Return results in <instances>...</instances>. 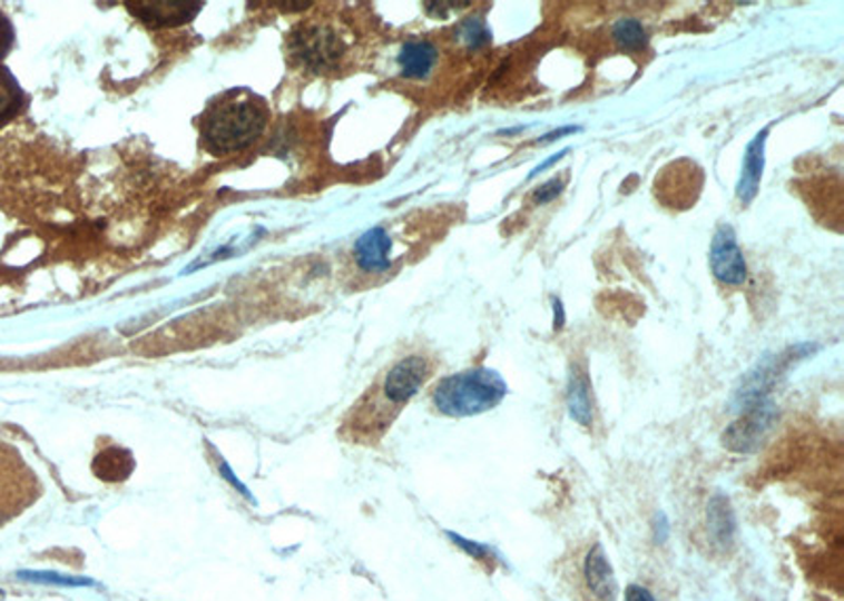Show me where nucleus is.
<instances>
[{
	"mask_svg": "<svg viewBox=\"0 0 844 601\" xmlns=\"http://www.w3.org/2000/svg\"><path fill=\"white\" fill-rule=\"evenodd\" d=\"M268 125V104L247 89H233L209 101L199 119L202 144L214 157L242 152Z\"/></svg>",
	"mask_w": 844,
	"mask_h": 601,
	"instance_id": "nucleus-1",
	"label": "nucleus"
},
{
	"mask_svg": "<svg viewBox=\"0 0 844 601\" xmlns=\"http://www.w3.org/2000/svg\"><path fill=\"white\" fill-rule=\"evenodd\" d=\"M433 372L431 361L424 355H408L391 365L379 386L363 395L360 405L349 416V431L355 440L382 435L395 421L403 405L412 400Z\"/></svg>",
	"mask_w": 844,
	"mask_h": 601,
	"instance_id": "nucleus-2",
	"label": "nucleus"
},
{
	"mask_svg": "<svg viewBox=\"0 0 844 601\" xmlns=\"http://www.w3.org/2000/svg\"><path fill=\"white\" fill-rule=\"evenodd\" d=\"M507 393V382L497 370L473 367L440 381L433 391V405L443 416L469 418L494 410Z\"/></svg>",
	"mask_w": 844,
	"mask_h": 601,
	"instance_id": "nucleus-3",
	"label": "nucleus"
},
{
	"mask_svg": "<svg viewBox=\"0 0 844 601\" xmlns=\"http://www.w3.org/2000/svg\"><path fill=\"white\" fill-rule=\"evenodd\" d=\"M289 56L301 68H306L315 75L332 70L344 58V40L330 23L313 21L296 26L289 37Z\"/></svg>",
	"mask_w": 844,
	"mask_h": 601,
	"instance_id": "nucleus-4",
	"label": "nucleus"
},
{
	"mask_svg": "<svg viewBox=\"0 0 844 601\" xmlns=\"http://www.w3.org/2000/svg\"><path fill=\"white\" fill-rule=\"evenodd\" d=\"M811 344H804L792 346L782 355H766L739 384V391L735 393V403L745 410L758 401L768 400V393L777 386V381L784 376L785 370L792 363L804 359L811 353Z\"/></svg>",
	"mask_w": 844,
	"mask_h": 601,
	"instance_id": "nucleus-5",
	"label": "nucleus"
},
{
	"mask_svg": "<svg viewBox=\"0 0 844 601\" xmlns=\"http://www.w3.org/2000/svg\"><path fill=\"white\" fill-rule=\"evenodd\" d=\"M777 421V405L771 400L745 407L744 414L724 431L723 443L737 454H749L760 447L764 437Z\"/></svg>",
	"mask_w": 844,
	"mask_h": 601,
	"instance_id": "nucleus-6",
	"label": "nucleus"
},
{
	"mask_svg": "<svg viewBox=\"0 0 844 601\" xmlns=\"http://www.w3.org/2000/svg\"><path fill=\"white\" fill-rule=\"evenodd\" d=\"M709 266L714 277L724 285H744L747 279V266H745L742 247L737 243V235L730 224H723L709 247Z\"/></svg>",
	"mask_w": 844,
	"mask_h": 601,
	"instance_id": "nucleus-7",
	"label": "nucleus"
},
{
	"mask_svg": "<svg viewBox=\"0 0 844 601\" xmlns=\"http://www.w3.org/2000/svg\"><path fill=\"white\" fill-rule=\"evenodd\" d=\"M202 7V2H150V0L127 2V9L131 11V16L153 30L184 26L199 16Z\"/></svg>",
	"mask_w": 844,
	"mask_h": 601,
	"instance_id": "nucleus-8",
	"label": "nucleus"
},
{
	"mask_svg": "<svg viewBox=\"0 0 844 601\" xmlns=\"http://www.w3.org/2000/svg\"><path fill=\"white\" fill-rule=\"evenodd\" d=\"M583 581L596 601H617L619 598V582L600 542H596L585 555Z\"/></svg>",
	"mask_w": 844,
	"mask_h": 601,
	"instance_id": "nucleus-9",
	"label": "nucleus"
},
{
	"mask_svg": "<svg viewBox=\"0 0 844 601\" xmlns=\"http://www.w3.org/2000/svg\"><path fill=\"white\" fill-rule=\"evenodd\" d=\"M771 129L764 127L760 134L754 136V140L747 144L745 148L744 165H742V176L737 181V199L747 207L752 200L756 199L763 181L764 159H766V140H768Z\"/></svg>",
	"mask_w": 844,
	"mask_h": 601,
	"instance_id": "nucleus-10",
	"label": "nucleus"
},
{
	"mask_svg": "<svg viewBox=\"0 0 844 601\" xmlns=\"http://www.w3.org/2000/svg\"><path fill=\"white\" fill-rule=\"evenodd\" d=\"M391 249L393 240L389 233L384 228H372L355 243V260L365 273L379 275L391 266Z\"/></svg>",
	"mask_w": 844,
	"mask_h": 601,
	"instance_id": "nucleus-11",
	"label": "nucleus"
},
{
	"mask_svg": "<svg viewBox=\"0 0 844 601\" xmlns=\"http://www.w3.org/2000/svg\"><path fill=\"white\" fill-rule=\"evenodd\" d=\"M707 532L718 551H728L737 536V518L724 494H716L707 504Z\"/></svg>",
	"mask_w": 844,
	"mask_h": 601,
	"instance_id": "nucleus-12",
	"label": "nucleus"
},
{
	"mask_svg": "<svg viewBox=\"0 0 844 601\" xmlns=\"http://www.w3.org/2000/svg\"><path fill=\"white\" fill-rule=\"evenodd\" d=\"M440 60V51L431 40H410L400 51L398 63L403 79L424 80L431 77Z\"/></svg>",
	"mask_w": 844,
	"mask_h": 601,
	"instance_id": "nucleus-13",
	"label": "nucleus"
},
{
	"mask_svg": "<svg viewBox=\"0 0 844 601\" xmlns=\"http://www.w3.org/2000/svg\"><path fill=\"white\" fill-rule=\"evenodd\" d=\"M566 405L568 414L575 422L581 426H589L593 421V403H591V391H589V376L587 370L572 363L570 374H568V386H566Z\"/></svg>",
	"mask_w": 844,
	"mask_h": 601,
	"instance_id": "nucleus-14",
	"label": "nucleus"
},
{
	"mask_svg": "<svg viewBox=\"0 0 844 601\" xmlns=\"http://www.w3.org/2000/svg\"><path fill=\"white\" fill-rule=\"evenodd\" d=\"M134 466H136V462H134V456H131L129 450L108 447V450H101L100 454L96 456L94 473L101 481L119 483V481L127 480L134 473Z\"/></svg>",
	"mask_w": 844,
	"mask_h": 601,
	"instance_id": "nucleus-15",
	"label": "nucleus"
},
{
	"mask_svg": "<svg viewBox=\"0 0 844 601\" xmlns=\"http://www.w3.org/2000/svg\"><path fill=\"white\" fill-rule=\"evenodd\" d=\"M26 106V96L21 91L20 82L11 75L9 68L0 63V127L9 125Z\"/></svg>",
	"mask_w": 844,
	"mask_h": 601,
	"instance_id": "nucleus-16",
	"label": "nucleus"
},
{
	"mask_svg": "<svg viewBox=\"0 0 844 601\" xmlns=\"http://www.w3.org/2000/svg\"><path fill=\"white\" fill-rule=\"evenodd\" d=\"M612 40L624 51H642L644 47L648 45V32H646L642 21L624 18L612 26Z\"/></svg>",
	"mask_w": 844,
	"mask_h": 601,
	"instance_id": "nucleus-17",
	"label": "nucleus"
},
{
	"mask_svg": "<svg viewBox=\"0 0 844 601\" xmlns=\"http://www.w3.org/2000/svg\"><path fill=\"white\" fill-rule=\"evenodd\" d=\"M459 39L463 40L469 49L478 51L492 42V30L482 18L471 16L459 26Z\"/></svg>",
	"mask_w": 844,
	"mask_h": 601,
	"instance_id": "nucleus-18",
	"label": "nucleus"
},
{
	"mask_svg": "<svg viewBox=\"0 0 844 601\" xmlns=\"http://www.w3.org/2000/svg\"><path fill=\"white\" fill-rule=\"evenodd\" d=\"M21 581L37 582V584H56V587H91L96 582L82 577H68L60 572H18Z\"/></svg>",
	"mask_w": 844,
	"mask_h": 601,
	"instance_id": "nucleus-19",
	"label": "nucleus"
},
{
	"mask_svg": "<svg viewBox=\"0 0 844 601\" xmlns=\"http://www.w3.org/2000/svg\"><path fill=\"white\" fill-rule=\"evenodd\" d=\"M445 536H448L450 541L454 542L457 546H461V551H464L467 555H471V558H475V560L483 561L497 558V553H494V551H492L488 544L469 541V539H464V536L457 534V532H445Z\"/></svg>",
	"mask_w": 844,
	"mask_h": 601,
	"instance_id": "nucleus-20",
	"label": "nucleus"
},
{
	"mask_svg": "<svg viewBox=\"0 0 844 601\" xmlns=\"http://www.w3.org/2000/svg\"><path fill=\"white\" fill-rule=\"evenodd\" d=\"M563 188H566V180H562V178H551V180L544 181L532 193V200L537 205H547V203L558 199L562 195Z\"/></svg>",
	"mask_w": 844,
	"mask_h": 601,
	"instance_id": "nucleus-21",
	"label": "nucleus"
},
{
	"mask_svg": "<svg viewBox=\"0 0 844 601\" xmlns=\"http://www.w3.org/2000/svg\"><path fill=\"white\" fill-rule=\"evenodd\" d=\"M13 40H16V32H13V26L9 18L0 11V60L11 51L13 47Z\"/></svg>",
	"mask_w": 844,
	"mask_h": 601,
	"instance_id": "nucleus-22",
	"label": "nucleus"
},
{
	"mask_svg": "<svg viewBox=\"0 0 844 601\" xmlns=\"http://www.w3.org/2000/svg\"><path fill=\"white\" fill-rule=\"evenodd\" d=\"M625 601H657V598L642 584H629L625 589Z\"/></svg>",
	"mask_w": 844,
	"mask_h": 601,
	"instance_id": "nucleus-23",
	"label": "nucleus"
},
{
	"mask_svg": "<svg viewBox=\"0 0 844 601\" xmlns=\"http://www.w3.org/2000/svg\"><path fill=\"white\" fill-rule=\"evenodd\" d=\"M566 155H568V150H562V152H558V155H551V157H549V159H544L543 162L539 165V167H534V169L530 171V176H528V178H530V180H532V178H537L539 174H543V171H547L549 167H553L558 160H562Z\"/></svg>",
	"mask_w": 844,
	"mask_h": 601,
	"instance_id": "nucleus-24",
	"label": "nucleus"
},
{
	"mask_svg": "<svg viewBox=\"0 0 844 601\" xmlns=\"http://www.w3.org/2000/svg\"><path fill=\"white\" fill-rule=\"evenodd\" d=\"M579 131H581V127H572V125H568V127H562V129H556V131H551V134H547V136H543V138L539 140V144H547V141L560 140V138H566V136H572V134H579Z\"/></svg>",
	"mask_w": 844,
	"mask_h": 601,
	"instance_id": "nucleus-25",
	"label": "nucleus"
},
{
	"mask_svg": "<svg viewBox=\"0 0 844 601\" xmlns=\"http://www.w3.org/2000/svg\"><path fill=\"white\" fill-rule=\"evenodd\" d=\"M563 323H566V315H563V304L560 298H553V329H562Z\"/></svg>",
	"mask_w": 844,
	"mask_h": 601,
	"instance_id": "nucleus-26",
	"label": "nucleus"
},
{
	"mask_svg": "<svg viewBox=\"0 0 844 601\" xmlns=\"http://www.w3.org/2000/svg\"><path fill=\"white\" fill-rule=\"evenodd\" d=\"M667 534H669L667 518L665 515H657V541L664 542L667 539Z\"/></svg>",
	"mask_w": 844,
	"mask_h": 601,
	"instance_id": "nucleus-27",
	"label": "nucleus"
}]
</instances>
